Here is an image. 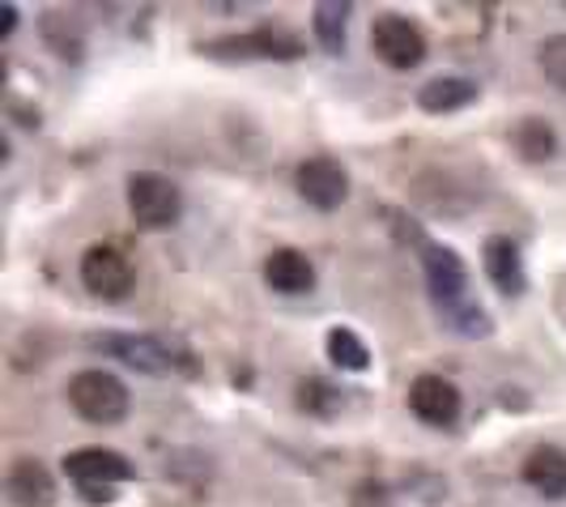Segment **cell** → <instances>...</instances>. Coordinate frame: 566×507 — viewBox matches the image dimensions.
<instances>
[{
  "instance_id": "obj_1",
  "label": "cell",
  "mask_w": 566,
  "mask_h": 507,
  "mask_svg": "<svg viewBox=\"0 0 566 507\" xmlns=\"http://www.w3.org/2000/svg\"><path fill=\"white\" fill-rule=\"evenodd\" d=\"M69 405H73V414L90 426H115L128 418V405H133V396H128V384L112 375V371H103V366H90V371H77L73 380H69Z\"/></svg>"
},
{
  "instance_id": "obj_2",
  "label": "cell",
  "mask_w": 566,
  "mask_h": 507,
  "mask_svg": "<svg viewBox=\"0 0 566 507\" xmlns=\"http://www.w3.org/2000/svg\"><path fill=\"white\" fill-rule=\"evenodd\" d=\"M128 214L142 230H170L184 218V193L163 170H133L128 175Z\"/></svg>"
},
{
  "instance_id": "obj_3",
  "label": "cell",
  "mask_w": 566,
  "mask_h": 507,
  "mask_svg": "<svg viewBox=\"0 0 566 507\" xmlns=\"http://www.w3.org/2000/svg\"><path fill=\"white\" fill-rule=\"evenodd\" d=\"M422 273H426V290H430L439 315H452L455 308L473 303V299H469V269H464V260H460L455 248L422 239Z\"/></svg>"
},
{
  "instance_id": "obj_4",
  "label": "cell",
  "mask_w": 566,
  "mask_h": 507,
  "mask_svg": "<svg viewBox=\"0 0 566 507\" xmlns=\"http://www.w3.org/2000/svg\"><path fill=\"white\" fill-rule=\"evenodd\" d=\"M90 345L133 371H145V375H170L184 359V354H175L167 338H154V333H94Z\"/></svg>"
},
{
  "instance_id": "obj_5",
  "label": "cell",
  "mask_w": 566,
  "mask_h": 507,
  "mask_svg": "<svg viewBox=\"0 0 566 507\" xmlns=\"http://www.w3.org/2000/svg\"><path fill=\"white\" fill-rule=\"evenodd\" d=\"M82 286L94 299H103V303H119V299L133 294L137 269H133V260L119 252V248L94 244V248H85V256H82Z\"/></svg>"
},
{
  "instance_id": "obj_6",
  "label": "cell",
  "mask_w": 566,
  "mask_h": 507,
  "mask_svg": "<svg viewBox=\"0 0 566 507\" xmlns=\"http://www.w3.org/2000/svg\"><path fill=\"white\" fill-rule=\"evenodd\" d=\"M370 48H375V56L384 60L388 69L409 73V69H418L426 60V34L418 22H409L400 13H384L370 27Z\"/></svg>"
},
{
  "instance_id": "obj_7",
  "label": "cell",
  "mask_w": 566,
  "mask_h": 507,
  "mask_svg": "<svg viewBox=\"0 0 566 507\" xmlns=\"http://www.w3.org/2000/svg\"><path fill=\"white\" fill-rule=\"evenodd\" d=\"M294 188H298V197L307 200L312 209L333 214V209H340L345 197H349V175H345V167H340L337 158L315 154V158H307V163H298V170H294Z\"/></svg>"
},
{
  "instance_id": "obj_8",
  "label": "cell",
  "mask_w": 566,
  "mask_h": 507,
  "mask_svg": "<svg viewBox=\"0 0 566 507\" xmlns=\"http://www.w3.org/2000/svg\"><path fill=\"white\" fill-rule=\"evenodd\" d=\"M303 52L294 34L273 27H260L252 34H239V39H218L205 48V56H218V60H294Z\"/></svg>"
},
{
  "instance_id": "obj_9",
  "label": "cell",
  "mask_w": 566,
  "mask_h": 507,
  "mask_svg": "<svg viewBox=\"0 0 566 507\" xmlns=\"http://www.w3.org/2000/svg\"><path fill=\"white\" fill-rule=\"evenodd\" d=\"M460 389H455L452 380H443V375H418L413 384H409V414L426 426H452L460 418Z\"/></svg>"
},
{
  "instance_id": "obj_10",
  "label": "cell",
  "mask_w": 566,
  "mask_h": 507,
  "mask_svg": "<svg viewBox=\"0 0 566 507\" xmlns=\"http://www.w3.org/2000/svg\"><path fill=\"white\" fill-rule=\"evenodd\" d=\"M64 474L77 482V486H119V482H133L137 469L124 452L115 448H77L64 456Z\"/></svg>"
},
{
  "instance_id": "obj_11",
  "label": "cell",
  "mask_w": 566,
  "mask_h": 507,
  "mask_svg": "<svg viewBox=\"0 0 566 507\" xmlns=\"http://www.w3.org/2000/svg\"><path fill=\"white\" fill-rule=\"evenodd\" d=\"M4 499L13 507H52L56 504V478L43 461L18 456L4 474Z\"/></svg>"
},
{
  "instance_id": "obj_12",
  "label": "cell",
  "mask_w": 566,
  "mask_h": 507,
  "mask_svg": "<svg viewBox=\"0 0 566 507\" xmlns=\"http://www.w3.org/2000/svg\"><path fill=\"white\" fill-rule=\"evenodd\" d=\"M482 265H485V278L499 286L503 294H524V290H528L524 256H520L515 239H507V235H490V239H485Z\"/></svg>"
},
{
  "instance_id": "obj_13",
  "label": "cell",
  "mask_w": 566,
  "mask_h": 507,
  "mask_svg": "<svg viewBox=\"0 0 566 507\" xmlns=\"http://www.w3.org/2000/svg\"><path fill=\"white\" fill-rule=\"evenodd\" d=\"M264 282L277 294H307L315 290V265L298 248H273L264 256Z\"/></svg>"
},
{
  "instance_id": "obj_14",
  "label": "cell",
  "mask_w": 566,
  "mask_h": 507,
  "mask_svg": "<svg viewBox=\"0 0 566 507\" xmlns=\"http://www.w3.org/2000/svg\"><path fill=\"white\" fill-rule=\"evenodd\" d=\"M469 103H478V82L473 77H452L448 73V77H430L418 90V107L426 115H452Z\"/></svg>"
},
{
  "instance_id": "obj_15",
  "label": "cell",
  "mask_w": 566,
  "mask_h": 507,
  "mask_svg": "<svg viewBox=\"0 0 566 507\" xmlns=\"http://www.w3.org/2000/svg\"><path fill=\"white\" fill-rule=\"evenodd\" d=\"M524 482L545 495V499H563L566 495V452L554 448V444H541V448L528 452L524 461Z\"/></svg>"
},
{
  "instance_id": "obj_16",
  "label": "cell",
  "mask_w": 566,
  "mask_h": 507,
  "mask_svg": "<svg viewBox=\"0 0 566 507\" xmlns=\"http://www.w3.org/2000/svg\"><path fill=\"white\" fill-rule=\"evenodd\" d=\"M511 145L524 163H549L558 154V133L541 120V115H524L515 128H511Z\"/></svg>"
},
{
  "instance_id": "obj_17",
  "label": "cell",
  "mask_w": 566,
  "mask_h": 507,
  "mask_svg": "<svg viewBox=\"0 0 566 507\" xmlns=\"http://www.w3.org/2000/svg\"><path fill=\"white\" fill-rule=\"evenodd\" d=\"M349 4H340V0H319L312 9V30L315 39H319V48L324 52H345V34H349Z\"/></svg>"
},
{
  "instance_id": "obj_18",
  "label": "cell",
  "mask_w": 566,
  "mask_h": 507,
  "mask_svg": "<svg viewBox=\"0 0 566 507\" xmlns=\"http://www.w3.org/2000/svg\"><path fill=\"white\" fill-rule=\"evenodd\" d=\"M328 359H333L340 371H367L370 350L354 329H328Z\"/></svg>"
},
{
  "instance_id": "obj_19",
  "label": "cell",
  "mask_w": 566,
  "mask_h": 507,
  "mask_svg": "<svg viewBox=\"0 0 566 507\" xmlns=\"http://www.w3.org/2000/svg\"><path fill=\"white\" fill-rule=\"evenodd\" d=\"M298 410H307V414H315V418H333L340 410V393L328 384V380H303L298 384Z\"/></svg>"
},
{
  "instance_id": "obj_20",
  "label": "cell",
  "mask_w": 566,
  "mask_h": 507,
  "mask_svg": "<svg viewBox=\"0 0 566 507\" xmlns=\"http://www.w3.org/2000/svg\"><path fill=\"white\" fill-rule=\"evenodd\" d=\"M537 64H541V73H545V82L558 85L566 94V34H549V39L541 43Z\"/></svg>"
},
{
  "instance_id": "obj_21",
  "label": "cell",
  "mask_w": 566,
  "mask_h": 507,
  "mask_svg": "<svg viewBox=\"0 0 566 507\" xmlns=\"http://www.w3.org/2000/svg\"><path fill=\"white\" fill-rule=\"evenodd\" d=\"M354 507H392V504H388V490L379 482H363L354 490Z\"/></svg>"
},
{
  "instance_id": "obj_22",
  "label": "cell",
  "mask_w": 566,
  "mask_h": 507,
  "mask_svg": "<svg viewBox=\"0 0 566 507\" xmlns=\"http://www.w3.org/2000/svg\"><path fill=\"white\" fill-rule=\"evenodd\" d=\"M82 499L85 504H112L115 490L112 486H82Z\"/></svg>"
},
{
  "instance_id": "obj_23",
  "label": "cell",
  "mask_w": 566,
  "mask_h": 507,
  "mask_svg": "<svg viewBox=\"0 0 566 507\" xmlns=\"http://www.w3.org/2000/svg\"><path fill=\"white\" fill-rule=\"evenodd\" d=\"M0 13H4V18H0V39H9L13 27H18V4H4Z\"/></svg>"
}]
</instances>
